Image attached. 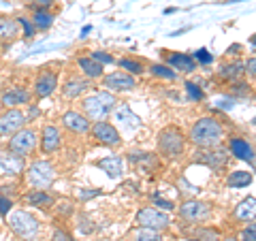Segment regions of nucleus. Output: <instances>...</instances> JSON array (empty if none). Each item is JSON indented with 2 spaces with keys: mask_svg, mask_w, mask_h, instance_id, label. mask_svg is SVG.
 Returning a JSON list of instances; mask_svg holds the SVG:
<instances>
[{
  "mask_svg": "<svg viewBox=\"0 0 256 241\" xmlns=\"http://www.w3.org/2000/svg\"><path fill=\"white\" fill-rule=\"evenodd\" d=\"M244 68H246L244 73H248L250 77H254V75H256V60H254V58H250V60H248V64H246Z\"/></svg>",
  "mask_w": 256,
  "mask_h": 241,
  "instance_id": "obj_40",
  "label": "nucleus"
},
{
  "mask_svg": "<svg viewBox=\"0 0 256 241\" xmlns=\"http://www.w3.org/2000/svg\"><path fill=\"white\" fill-rule=\"evenodd\" d=\"M9 224H11V228H13L15 235L22 237V239H26V241H32L38 235V220L32 214L24 212V210L11 214Z\"/></svg>",
  "mask_w": 256,
  "mask_h": 241,
  "instance_id": "obj_5",
  "label": "nucleus"
},
{
  "mask_svg": "<svg viewBox=\"0 0 256 241\" xmlns=\"http://www.w3.org/2000/svg\"><path fill=\"white\" fill-rule=\"evenodd\" d=\"M41 4H52V0H38Z\"/></svg>",
  "mask_w": 256,
  "mask_h": 241,
  "instance_id": "obj_44",
  "label": "nucleus"
},
{
  "mask_svg": "<svg viewBox=\"0 0 256 241\" xmlns=\"http://www.w3.org/2000/svg\"><path fill=\"white\" fill-rule=\"evenodd\" d=\"M230 152H233V156H237L239 160H248V162H254V152H252V148L248 146V141L239 139V136L230 139Z\"/></svg>",
  "mask_w": 256,
  "mask_h": 241,
  "instance_id": "obj_18",
  "label": "nucleus"
},
{
  "mask_svg": "<svg viewBox=\"0 0 256 241\" xmlns=\"http://www.w3.org/2000/svg\"><path fill=\"white\" fill-rule=\"evenodd\" d=\"M13 207V203H11V198H6V196H0V214L2 216H6L9 214V210Z\"/></svg>",
  "mask_w": 256,
  "mask_h": 241,
  "instance_id": "obj_38",
  "label": "nucleus"
},
{
  "mask_svg": "<svg viewBox=\"0 0 256 241\" xmlns=\"http://www.w3.org/2000/svg\"><path fill=\"white\" fill-rule=\"evenodd\" d=\"M137 222L141 224V228H152V230H162L171 224V218L162 212H156L152 207H146L137 214Z\"/></svg>",
  "mask_w": 256,
  "mask_h": 241,
  "instance_id": "obj_7",
  "label": "nucleus"
},
{
  "mask_svg": "<svg viewBox=\"0 0 256 241\" xmlns=\"http://www.w3.org/2000/svg\"><path fill=\"white\" fill-rule=\"evenodd\" d=\"M98 166L109 175V178H120V175H122V158L120 156L102 158V160H98Z\"/></svg>",
  "mask_w": 256,
  "mask_h": 241,
  "instance_id": "obj_19",
  "label": "nucleus"
},
{
  "mask_svg": "<svg viewBox=\"0 0 256 241\" xmlns=\"http://www.w3.org/2000/svg\"><path fill=\"white\" fill-rule=\"evenodd\" d=\"M252 173H248V171H235V173H230L228 175V180L226 184L230 188H246V186H250L252 184Z\"/></svg>",
  "mask_w": 256,
  "mask_h": 241,
  "instance_id": "obj_25",
  "label": "nucleus"
},
{
  "mask_svg": "<svg viewBox=\"0 0 256 241\" xmlns=\"http://www.w3.org/2000/svg\"><path fill=\"white\" fill-rule=\"evenodd\" d=\"M192 60H196V62H201V64H210L214 60V56L207 52V50H196L194 54H192Z\"/></svg>",
  "mask_w": 256,
  "mask_h": 241,
  "instance_id": "obj_35",
  "label": "nucleus"
},
{
  "mask_svg": "<svg viewBox=\"0 0 256 241\" xmlns=\"http://www.w3.org/2000/svg\"><path fill=\"white\" fill-rule=\"evenodd\" d=\"M116 107V96L111 92H96L84 100V111L90 122H105V118Z\"/></svg>",
  "mask_w": 256,
  "mask_h": 241,
  "instance_id": "obj_2",
  "label": "nucleus"
},
{
  "mask_svg": "<svg viewBox=\"0 0 256 241\" xmlns=\"http://www.w3.org/2000/svg\"><path fill=\"white\" fill-rule=\"evenodd\" d=\"M120 66H122L124 70H128V75H132V77H134V75H141L143 70H146L141 62L130 60V58H122V60H120Z\"/></svg>",
  "mask_w": 256,
  "mask_h": 241,
  "instance_id": "obj_28",
  "label": "nucleus"
},
{
  "mask_svg": "<svg viewBox=\"0 0 256 241\" xmlns=\"http://www.w3.org/2000/svg\"><path fill=\"white\" fill-rule=\"evenodd\" d=\"M226 154H228L226 150H216V152H212V154H205L201 160L207 166H212L214 171H218V168H222L224 162H226V158H228Z\"/></svg>",
  "mask_w": 256,
  "mask_h": 241,
  "instance_id": "obj_22",
  "label": "nucleus"
},
{
  "mask_svg": "<svg viewBox=\"0 0 256 241\" xmlns=\"http://www.w3.org/2000/svg\"><path fill=\"white\" fill-rule=\"evenodd\" d=\"M90 58H92L94 62H98L100 66H102V64H114V62H116V60H114V56H111V54H105V52H92Z\"/></svg>",
  "mask_w": 256,
  "mask_h": 241,
  "instance_id": "obj_32",
  "label": "nucleus"
},
{
  "mask_svg": "<svg viewBox=\"0 0 256 241\" xmlns=\"http://www.w3.org/2000/svg\"><path fill=\"white\" fill-rule=\"evenodd\" d=\"M86 88L88 86H86V82H82V79H68L62 88V94L66 96V98H77L79 94L86 92Z\"/></svg>",
  "mask_w": 256,
  "mask_h": 241,
  "instance_id": "obj_24",
  "label": "nucleus"
},
{
  "mask_svg": "<svg viewBox=\"0 0 256 241\" xmlns=\"http://www.w3.org/2000/svg\"><path fill=\"white\" fill-rule=\"evenodd\" d=\"M137 241H160V235L158 230H152V228H141L137 230V235H134Z\"/></svg>",
  "mask_w": 256,
  "mask_h": 241,
  "instance_id": "obj_31",
  "label": "nucleus"
},
{
  "mask_svg": "<svg viewBox=\"0 0 256 241\" xmlns=\"http://www.w3.org/2000/svg\"><path fill=\"white\" fill-rule=\"evenodd\" d=\"M56 180V168L47 160H34L28 166V184L34 190H45L50 188Z\"/></svg>",
  "mask_w": 256,
  "mask_h": 241,
  "instance_id": "obj_3",
  "label": "nucleus"
},
{
  "mask_svg": "<svg viewBox=\"0 0 256 241\" xmlns=\"http://www.w3.org/2000/svg\"><path fill=\"white\" fill-rule=\"evenodd\" d=\"M196 239L198 241H218V230L214 228H203L196 232Z\"/></svg>",
  "mask_w": 256,
  "mask_h": 241,
  "instance_id": "obj_33",
  "label": "nucleus"
},
{
  "mask_svg": "<svg viewBox=\"0 0 256 241\" xmlns=\"http://www.w3.org/2000/svg\"><path fill=\"white\" fill-rule=\"evenodd\" d=\"M36 143H38L36 132L28 130V128H22V130L11 134L9 150L13 152V154H18V156H26V154H30V152L36 148Z\"/></svg>",
  "mask_w": 256,
  "mask_h": 241,
  "instance_id": "obj_6",
  "label": "nucleus"
},
{
  "mask_svg": "<svg viewBox=\"0 0 256 241\" xmlns=\"http://www.w3.org/2000/svg\"><path fill=\"white\" fill-rule=\"evenodd\" d=\"M18 34V22L9 18H0V38H11Z\"/></svg>",
  "mask_w": 256,
  "mask_h": 241,
  "instance_id": "obj_27",
  "label": "nucleus"
},
{
  "mask_svg": "<svg viewBox=\"0 0 256 241\" xmlns=\"http://www.w3.org/2000/svg\"><path fill=\"white\" fill-rule=\"evenodd\" d=\"M96 194H100L98 190H94V192H82V198H90V196H96Z\"/></svg>",
  "mask_w": 256,
  "mask_h": 241,
  "instance_id": "obj_42",
  "label": "nucleus"
},
{
  "mask_svg": "<svg viewBox=\"0 0 256 241\" xmlns=\"http://www.w3.org/2000/svg\"><path fill=\"white\" fill-rule=\"evenodd\" d=\"M169 64L175 70H182V73H192V70H196V62L192 60V56H188V54H171Z\"/></svg>",
  "mask_w": 256,
  "mask_h": 241,
  "instance_id": "obj_15",
  "label": "nucleus"
},
{
  "mask_svg": "<svg viewBox=\"0 0 256 241\" xmlns=\"http://www.w3.org/2000/svg\"><path fill=\"white\" fill-rule=\"evenodd\" d=\"M62 124H64V128H68L70 132H79V134L90 130V120L84 114H77V111H66V114L62 116Z\"/></svg>",
  "mask_w": 256,
  "mask_h": 241,
  "instance_id": "obj_12",
  "label": "nucleus"
},
{
  "mask_svg": "<svg viewBox=\"0 0 256 241\" xmlns=\"http://www.w3.org/2000/svg\"><path fill=\"white\" fill-rule=\"evenodd\" d=\"M254 212H256V200L250 196V198H246V200H242V203H239V207L235 210V218H237V220H244V222H248V220L252 222Z\"/></svg>",
  "mask_w": 256,
  "mask_h": 241,
  "instance_id": "obj_20",
  "label": "nucleus"
},
{
  "mask_svg": "<svg viewBox=\"0 0 256 241\" xmlns=\"http://www.w3.org/2000/svg\"><path fill=\"white\" fill-rule=\"evenodd\" d=\"M2 105L6 107H15V105H26V102L30 100V92L26 90V88H11V90H6L2 94Z\"/></svg>",
  "mask_w": 256,
  "mask_h": 241,
  "instance_id": "obj_14",
  "label": "nucleus"
},
{
  "mask_svg": "<svg viewBox=\"0 0 256 241\" xmlns=\"http://www.w3.org/2000/svg\"><path fill=\"white\" fill-rule=\"evenodd\" d=\"M92 132H94L96 139H98L100 143H105V146L118 148L120 143H122V136H120L118 128H116V126H111L109 122H94Z\"/></svg>",
  "mask_w": 256,
  "mask_h": 241,
  "instance_id": "obj_10",
  "label": "nucleus"
},
{
  "mask_svg": "<svg viewBox=\"0 0 256 241\" xmlns=\"http://www.w3.org/2000/svg\"><path fill=\"white\" fill-rule=\"evenodd\" d=\"M244 73V66L239 62H233L230 64V66H224L222 70H220V77H224V79H230V82H233V79H237L239 75Z\"/></svg>",
  "mask_w": 256,
  "mask_h": 241,
  "instance_id": "obj_29",
  "label": "nucleus"
},
{
  "mask_svg": "<svg viewBox=\"0 0 256 241\" xmlns=\"http://www.w3.org/2000/svg\"><path fill=\"white\" fill-rule=\"evenodd\" d=\"M180 214H182V218H186L190 222H198V220H205L207 216L212 214V207L207 203H203V200L192 198V200H186V203L180 207Z\"/></svg>",
  "mask_w": 256,
  "mask_h": 241,
  "instance_id": "obj_9",
  "label": "nucleus"
},
{
  "mask_svg": "<svg viewBox=\"0 0 256 241\" xmlns=\"http://www.w3.org/2000/svg\"><path fill=\"white\" fill-rule=\"evenodd\" d=\"M18 22V26L24 28V34H26V38H32L34 36V26H32V22L26 20V18H20V20H15Z\"/></svg>",
  "mask_w": 256,
  "mask_h": 241,
  "instance_id": "obj_34",
  "label": "nucleus"
},
{
  "mask_svg": "<svg viewBox=\"0 0 256 241\" xmlns=\"http://www.w3.org/2000/svg\"><path fill=\"white\" fill-rule=\"evenodd\" d=\"M242 239L244 241H256V228H254V224H250L244 232H242Z\"/></svg>",
  "mask_w": 256,
  "mask_h": 241,
  "instance_id": "obj_37",
  "label": "nucleus"
},
{
  "mask_svg": "<svg viewBox=\"0 0 256 241\" xmlns=\"http://www.w3.org/2000/svg\"><path fill=\"white\" fill-rule=\"evenodd\" d=\"M77 64H79V68H82L88 77H92V79L102 77V66L98 62H94L92 58H79Z\"/></svg>",
  "mask_w": 256,
  "mask_h": 241,
  "instance_id": "obj_23",
  "label": "nucleus"
},
{
  "mask_svg": "<svg viewBox=\"0 0 256 241\" xmlns=\"http://www.w3.org/2000/svg\"><path fill=\"white\" fill-rule=\"evenodd\" d=\"M52 24H54V15L50 11H45V9H38L34 13V18H32V26L38 28V30H47V28H52Z\"/></svg>",
  "mask_w": 256,
  "mask_h": 241,
  "instance_id": "obj_26",
  "label": "nucleus"
},
{
  "mask_svg": "<svg viewBox=\"0 0 256 241\" xmlns=\"http://www.w3.org/2000/svg\"><path fill=\"white\" fill-rule=\"evenodd\" d=\"M43 152H47V154H52V152H56L60 148V130L56 126H45L43 128Z\"/></svg>",
  "mask_w": 256,
  "mask_h": 241,
  "instance_id": "obj_17",
  "label": "nucleus"
},
{
  "mask_svg": "<svg viewBox=\"0 0 256 241\" xmlns=\"http://www.w3.org/2000/svg\"><path fill=\"white\" fill-rule=\"evenodd\" d=\"M58 88V77H56L54 73H50V70H45V73L38 75L36 84H34V94L38 96V98H45V96L54 94V90Z\"/></svg>",
  "mask_w": 256,
  "mask_h": 241,
  "instance_id": "obj_13",
  "label": "nucleus"
},
{
  "mask_svg": "<svg viewBox=\"0 0 256 241\" xmlns=\"http://www.w3.org/2000/svg\"><path fill=\"white\" fill-rule=\"evenodd\" d=\"M102 84H105V88L109 92H126V90H132V88L137 86L134 77L128 75V73H122V70L107 75L105 79H102Z\"/></svg>",
  "mask_w": 256,
  "mask_h": 241,
  "instance_id": "obj_11",
  "label": "nucleus"
},
{
  "mask_svg": "<svg viewBox=\"0 0 256 241\" xmlns=\"http://www.w3.org/2000/svg\"><path fill=\"white\" fill-rule=\"evenodd\" d=\"M92 32V26H84V30H82V36H86V34H90Z\"/></svg>",
  "mask_w": 256,
  "mask_h": 241,
  "instance_id": "obj_43",
  "label": "nucleus"
},
{
  "mask_svg": "<svg viewBox=\"0 0 256 241\" xmlns=\"http://www.w3.org/2000/svg\"><path fill=\"white\" fill-rule=\"evenodd\" d=\"M28 122V118L18 109H9L6 114L0 116V134L2 136H11L18 130H22L24 124Z\"/></svg>",
  "mask_w": 256,
  "mask_h": 241,
  "instance_id": "obj_8",
  "label": "nucleus"
},
{
  "mask_svg": "<svg viewBox=\"0 0 256 241\" xmlns=\"http://www.w3.org/2000/svg\"><path fill=\"white\" fill-rule=\"evenodd\" d=\"M154 200H156V205H158V207H162L164 212H171V210H175V205L171 203V200H164V198H160V196H156Z\"/></svg>",
  "mask_w": 256,
  "mask_h": 241,
  "instance_id": "obj_39",
  "label": "nucleus"
},
{
  "mask_svg": "<svg viewBox=\"0 0 256 241\" xmlns=\"http://www.w3.org/2000/svg\"><path fill=\"white\" fill-rule=\"evenodd\" d=\"M224 136V128L214 118H201L190 128V141L196 148H216Z\"/></svg>",
  "mask_w": 256,
  "mask_h": 241,
  "instance_id": "obj_1",
  "label": "nucleus"
},
{
  "mask_svg": "<svg viewBox=\"0 0 256 241\" xmlns=\"http://www.w3.org/2000/svg\"><path fill=\"white\" fill-rule=\"evenodd\" d=\"M54 241H68L66 232H62V230H56V232H54Z\"/></svg>",
  "mask_w": 256,
  "mask_h": 241,
  "instance_id": "obj_41",
  "label": "nucleus"
},
{
  "mask_svg": "<svg viewBox=\"0 0 256 241\" xmlns=\"http://www.w3.org/2000/svg\"><path fill=\"white\" fill-rule=\"evenodd\" d=\"M188 241H198V239H188Z\"/></svg>",
  "mask_w": 256,
  "mask_h": 241,
  "instance_id": "obj_45",
  "label": "nucleus"
},
{
  "mask_svg": "<svg viewBox=\"0 0 256 241\" xmlns=\"http://www.w3.org/2000/svg\"><path fill=\"white\" fill-rule=\"evenodd\" d=\"M26 203L32 207H50L54 203V198L45 190H32L26 194Z\"/></svg>",
  "mask_w": 256,
  "mask_h": 241,
  "instance_id": "obj_21",
  "label": "nucleus"
},
{
  "mask_svg": "<svg viewBox=\"0 0 256 241\" xmlns=\"http://www.w3.org/2000/svg\"><path fill=\"white\" fill-rule=\"evenodd\" d=\"M186 90H188V94H190L192 100H203V90H201V88H198L196 84L188 82V84H186Z\"/></svg>",
  "mask_w": 256,
  "mask_h": 241,
  "instance_id": "obj_36",
  "label": "nucleus"
},
{
  "mask_svg": "<svg viewBox=\"0 0 256 241\" xmlns=\"http://www.w3.org/2000/svg\"><path fill=\"white\" fill-rule=\"evenodd\" d=\"M158 152L166 158H178L184 152V134L175 126H166L158 134Z\"/></svg>",
  "mask_w": 256,
  "mask_h": 241,
  "instance_id": "obj_4",
  "label": "nucleus"
},
{
  "mask_svg": "<svg viewBox=\"0 0 256 241\" xmlns=\"http://www.w3.org/2000/svg\"><path fill=\"white\" fill-rule=\"evenodd\" d=\"M152 75H156V77H162V79H175L178 77V73H175L173 68L169 66H164V64H152Z\"/></svg>",
  "mask_w": 256,
  "mask_h": 241,
  "instance_id": "obj_30",
  "label": "nucleus"
},
{
  "mask_svg": "<svg viewBox=\"0 0 256 241\" xmlns=\"http://www.w3.org/2000/svg\"><path fill=\"white\" fill-rule=\"evenodd\" d=\"M116 122L122 124L124 128H139V126H141V120L134 116L130 109H128V105L116 107Z\"/></svg>",
  "mask_w": 256,
  "mask_h": 241,
  "instance_id": "obj_16",
  "label": "nucleus"
},
{
  "mask_svg": "<svg viewBox=\"0 0 256 241\" xmlns=\"http://www.w3.org/2000/svg\"><path fill=\"white\" fill-rule=\"evenodd\" d=\"M228 241H235V239H228Z\"/></svg>",
  "mask_w": 256,
  "mask_h": 241,
  "instance_id": "obj_46",
  "label": "nucleus"
}]
</instances>
